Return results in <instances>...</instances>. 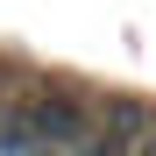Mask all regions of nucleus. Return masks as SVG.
Instances as JSON below:
<instances>
[{"label":"nucleus","instance_id":"nucleus-1","mask_svg":"<svg viewBox=\"0 0 156 156\" xmlns=\"http://www.w3.org/2000/svg\"><path fill=\"white\" fill-rule=\"evenodd\" d=\"M92 107L78 92H57V85H43L21 99V149H36V156H78L92 142Z\"/></svg>","mask_w":156,"mask_h":156},{"label":"nucleus","instance_id":"nucleus-3","mask_svg":"<svg viewBox=\"0 0 156 156\" xmlns=\"http://www.w3.org/2000/svg\"><path fill=\"white\" fill-rule=\"evenodd\" d=\"M135 156H156V121H142V135H135Z\"/></svg>","mask_w":156,"mask_h":156},{"label":"nucleus","instance_id":"nucleus-2","mask_svg":"<svg viewBox=\"0 0 156 156\" xmlns=\"http://www.w3.org/2000/svg\"><path fill=\"white\" fill-rule=\"evenodd\" d=\"M0 149H21V107L7 99V78H0Z\"/></svg>","mask_w":156,"mask_h":156}]
</instances>
